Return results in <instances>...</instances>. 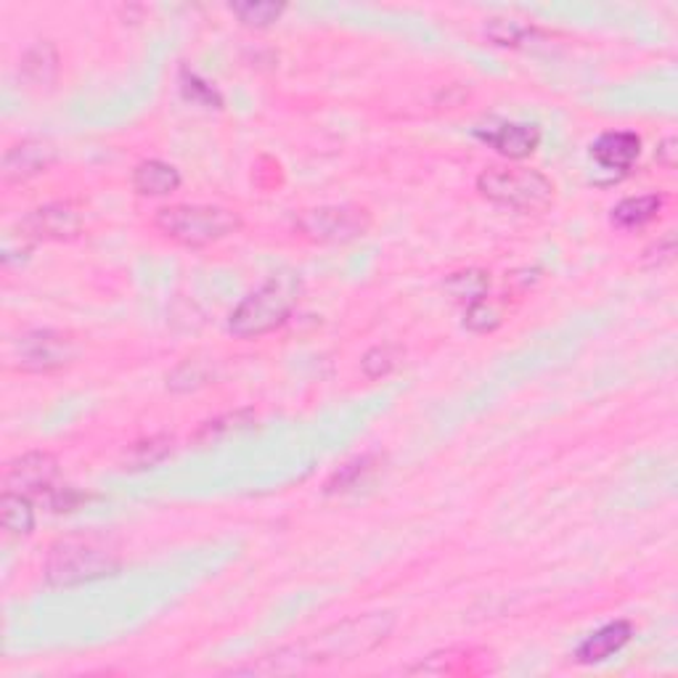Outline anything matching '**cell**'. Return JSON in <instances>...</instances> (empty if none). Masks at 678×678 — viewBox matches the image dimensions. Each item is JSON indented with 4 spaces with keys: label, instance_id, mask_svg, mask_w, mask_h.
<instances>
[{
    "label": "cell",
    "instance_id": "obj_1",
    "mask_svg": "<svg viewBox=\"0 0 678 678\" xmlns=\"http://www.w3.org/2000/svg\"><path fill=\"white\" fill-rule=\"evenodd\" d=\"M396 618L388 613L358 615V618L335 623V626L318 630L308 639L289 644V647L276 649L274 655L260 657V662L239 668L236 674H297L316 666H335V662H350L358 657L374 653L390 639Z\"/></svg>",
    "mask_w": 678,
    "mask_h": 678
},
{
    "label": "cell",
    "instance_id": "obj_2",
    "mask_svg": "<svg viewBox=\"0 0 678 678\" xmlns=\"http://www.w3.org/2000/svg\"><path fill=\"white\" fill-rule=\"evenodd\" d=\"M302 297V279L295 270H279L268 276L253 295L236 305L228 318V331L239 339H257L270 335L295 314Z\"/></svg>",
    "mask_w": 678,
    "mask_h": 678
},
{
    "label": "cell",
    "instance_id": "obj_3",
    "mask_svg": "<svg viewBox=\"0 0 678 678\" xmlns=\"http://www.w3.org/2000/svg\"><path fill=\"white\" fill-rule=\"evenodd\" d=\"M122 567L120 554L101 544L99 538H85V535H70V538H59L49 548L45 557V581L51 586H80V583H91L117 575Z\"/></svg>",
    "mask_w": 678,
    "mask_h": 678
},
{
    "label": "cell",
    "instance_id": "obj_4",
    "mask_svg": "<svg viewBox=\"0 0 678 678\" xmlns=\"http://www.w3.org/2000/svg\"><path fill=\"white\" fill-rule=\"evenodd\" d=\"M154 226L181 247H209L239 234L244 220L236 209L215 205H170L157 209Z\"/></svg>",
    "mask_w": 678,
    "mask_h": 678
},
{
    "label": "cell",
    "instance_id": "obj_5",
    "mask_svg": "<svg viewBox=\"0 0 678 678\" xmlns=\"http://www.w3.org/2000/svg\"><path fill=\"white\" fill-rule=\"evenodd\" d=\"M477 192L493 205L522 215H541L557 199V186L541 170L485 167L477 175Z\"/></svg>",
    "mask_w": 678,
    "mask_h": 678
},
{
    "label": "cell",
    "instance_id": "obj_6",
    "mask_svg": "<svg viewBox=\"0 0 678 678\" xmlns=\"http://www.w3.org/2000/svg\"><path fill=\"white\" fill-rule=\"evenodd\" d=\"M9 366L22 374H53L80 358V342L70 331L32 329L19 339H11L6 350Z\"/></svg>",
    "mask_w": 678,
    "mask_h": 678
},
{
    "label": "cell",
    "instance_id": "obj_7",
    "mask_svg": "<svg viewBox=\"0 0 678 678\" xmlns=\"http://www.w3.org/2000/svg\"><path fill=\"white\" fill-rule=\"evenodd\" d=\"M297 228L310 242L345 244L369 234L374 228V215H371V209L358 205L316 207L297 215Z\"/></svg>",
    "mask_w": 678,
    "mask_h": 678
},
{
    "label": "cell",
    "instance_id": "obj_8",
    "mask_svg": "<svg viewBox=\"0 0 678 678\" xmlns=\"http://www.w3.org/2000/svg\"><path fill=\"white\" fill-rule=\"evenodd\" d=\"M22 239L27 242H72L83 234V213L72 202H51L32 209L22 220Z\"/></svg>",
    "mask_w": 678,
    "mask_h": 678
},
{
    "label": "cell",
    "instance_id": "obj_9",
    "mask_svg": "<svg viewBox=\"0 0 678 678\" xmlns=\"http://www.w3.org/2000/svg\"><path fill=\"white\" fill-rule=\"evenodd\" d=\"M59 477V461L53 453L32 451L6 464L3 491L22 493V496H45L53 491Z\"/></svg>",
    "mask_w": 678,
    "mask_h": 678
},
{
    "label": "cell",
    "instance_id": "obj_10",
    "mask_svg": "<svg viewBox=\"0 0 678 678\" xmlns=\"http://www.w3.org/2000/svg\"><path fill=\"white\" fill-rule=\"evenodd\" d=\"M483 144L496 148L506 160H525L541 144V127L527 122H487L474 131Z\"/></svg>",
    "mask_w": 678,
    "mask_h": 678
},
{
    "label": "cell",
    "instance_id": "obj_11",
    "mask_svg": "<svg viewBox=\"0 0 678 678\" xmlns=\"http://www.w3.org/2000/svg\"><path fill=\"white\" fill-rule=\"evenodd\" d=\"M53 162H56V148L51 141L43 138H24L13 144L3 157V181L13 186V183H27L38 175H43Z\"/></svg>",
    "mask_w": 678,
    "mask_h": 678
},
{
    "label": "cell",
    "instance_id": "obj_12",
    "mask_svg": "<svg viewBox=\"0 0 678 678\" xmlns=\"http://www.w3.org/2000/svg\"><path fill=\"white\" fill-rule=\"evenodd\" d=\"M641 154V138L634 131H607L592 144V160L609 173H626Z\"/></svg>",
    "mask_w": 678,
    "mask_h": 678
},
{
    "label": "cell",
    "instance_id": "obj_13",
    "mask_svg": "<svg viewBox=\"0 0 678 678\" xmlns=\"http://www.w3.org/2000/svg\"><path fill=\"white\" fill-rule=\"evenodd\" d=\"M630 636H634V626H630L628 620L607 623V626L594 630V634L575 649V660H578L581 666H594V662L607 660V657H613L626 647Z\"/></svg>",
    "mask_w": 678,
    "mask_h": 678
},
{
    "label": "cell",
    "instance_id": "obj_14",
    "mask_svg": "<svg viewBox=\"0 0 678 678\" xmlns=\"http://www.w3.org/2000/svg\"><path fill=\"white\" fill-rule=\"evenodd\" d=\"M131 181L141 196H170L181 188V173L162 160H144L135 165Z\"/></svg>",
    "mask_w": 678,
    "mask_h": 678
},
{
    "label": "cell",
    "instance_id": "obj_15",
    "mask_svg": "<svg viewBox=\"0 0 678 678\" xmlns=\"http://www.w3.org/2000/svg\"><path fill=\"white\" fill-rule=\"evenodd\" d=\"M487 668L485 657H474V653H466V649H449V653H438L430 655L427 660L419 662V666L411 668V674H430V676H472V674H483Z\"/></svg>",
    "mask_w": 678,
    "mask_h": 678
},
{
    "label": "cell",
    "instance_id": "obj_16",
    "mask_svg": "<svg viewBox=\"0 0 678 678\" xmlns=\"http://www.w3.org/2000/svg\"><path fill=\"white\" fill-rule=\"evenodd\" d=\"M662 205H666V196L662 194H641V196H628L623 199L620 205L613 207V223L618 228L634 230L644 228L647 223H653L657 215L662 213Z\"/></svg>",
    "mask_w": 678,
    "mask_h": 678
},
{
    "label": "cell",
    "instance_id": "obj_17",
    "mask_svg": "<svg viewBox=\"0 0 678 678\" xmlns=\"http://www.w3.org/2000/svg\"><path fill=\"white\" fill-rule=\"evenodd\" d=\"M0 525L11 535H30L35 531V508H32L30 496L3 491V499H0Z\"/></svg>",
    "mask_w": 678,
    "mask_h": 678
},
{
    "label": "cell",
    "instance_id": "obj_18",
    "mask_svg": "<svg viewBox=\"0 0 678 678\" xmlns=\"http://www.w3.org/2000/svg\"><path fill=\"white\" fill-rule=\"evenodd\" d=\"M445 291H449L453 302L470 308V305L485 300L487 297V291H491V276L480 268L459 270V274H453L451 279H445Z\"/></svg>",
    "mask_w": 678,
    "mask_h": 678
},
{
    "label": "cell",
    "instance_id": "obj_19",
    "mask_svg": "<svg viewBox=\"0 0 678 678\" xmlns=\"http://www.w3.org/2000/svg\"><path fill=\"white\" fill-rule=\"evenodd\" d=\"M173 453V438L167 435H154L135 443L125 456V470H148V466H157L160 461H165Z\"/></svg>",
    "mask_w": 678,
    "mask_h": 678
},
{
    "label": "cell",
    "instance_id": "obj_20",
    "mask_svg": "<svg viewBox=\"0 0 678 678\" xmlns=\"http://www.w3.org/2000/svg\"><path fill=\"white\" fill-rule=\"evenodd\" d=\"M284 11H287L284 3H253V0H249V3L230 6V13H234L244 27H255V30H266V27L276 24L284 17Z\"/></svg>",
    "mask_w": 678,
    "mask_h": 678
},
{
    "label": "cell",
    "instance_id": "obj_21",
    "mask_svg": "<svg viewBox=\"0 0 678 678\" xmlns=\"http://www.w3.org/2000/svg\"><path fill=\"white\" fill-rule=\"evenodd\" d=\"M400 361H403V348H398V345H377V348L366 352L361 366L366 377L379 379L388 377Z\"/></svg>",
    "mask_w": 678,
    "mask_h": 678
},
{
    "label": "cell",
    "instance_id": "obj_22",
    "mask_svg": "<svg viewBox=\"0 0 678 678\" xmlns=\"http://www.w3.org/2000/svg\"><path fill=\"white\" fill-rule=\"evenodd\" d=\"M253 422H255L253 411L226 413V417L215 419V422H207L205 427H202L196 440H218L223 435H230V432H236V430H244V427H249Z\"/></svg>",
    "mask_w": 678,
    "mask_h": 678
},
{
    "label": "cell",
    "instance_id": "obj_23",
    "mask_svg": "<svg viewBox=\"0 0 678 678\" xmlns=\"http://www.w3.org/2000/svg\"><path fill=\"white\" fill-rule=\"evenodd\" d=\"M369 470H371V456H358L348 461L345 466H339V472L331 474V480L327 483V493L350 491V487L356 485Z\"/></svg>",
    "mask_w": 678,
    "mask_h": 678
},
{
    "label": "cell",
    "instance_id": "obj_24",
    "mask_svg": "<svg viewBox=\"0 0 678 678\" xmlns=\"http://www.w3.org/2000/svg\"><path fill=\"white\" fill-rule=\"evenodd\" d=\"M501 321H504V318H501V308H499V305L487 302V297H485V300L474 302V305H470V308H466L464 327L472 329V331H493Z\"/></svg>",
    "mask_w": 678,
    "mask_h": 678
},
{
    "label": "cell",
    "instance_id": "obj_25",
    "mask_svg": "<svg viewBox=\"0 0 678 678\" xmlns=\"http://www.w3.org/2000/svg\"><path fill=\"white\" fill-rule=\"evenodd\" d=\"M183 93H186L188 99L202 101V104L215 106V110H220V96L213 91L207 83H202L199 78L192 72H183Z\"/></svg>",
    "mask_w": 678,
    "mask_h": 678
},
{
    "label": "cell",
    "instance_id": "obj_26",
    "mask_svg": "<svg viewBox=\"0 0 678 678\" xmlns=\"http://www.w3.org/2000/svg\"><path fill=\"white\" fill-rule=\"evenodd\" d=\"M657 165H662L666 170H674L676 162H678V141L674 138V135H668V138H662L660 144H657Z\"/></svg>",
    "mask_w": 678,
    "mask_h": 678
}]
</instances>
